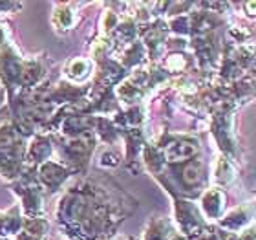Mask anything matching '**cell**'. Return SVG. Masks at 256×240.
<instances>
[{"label": "cell", "mask_w": 256, "mask_h": 240, "mask_svg": "<svg viewBox=\"0 0 256 240\" xmlns=\"http://www.w3.org/2000/svg\"><path fill=\"white\" fill-rule=\"evenodd\" d=\"M247 10L251 11V15H252V11H256V2H249V4H247Z\"/></svg>", "instance_id": "6da1fadb"}]
</instances>
